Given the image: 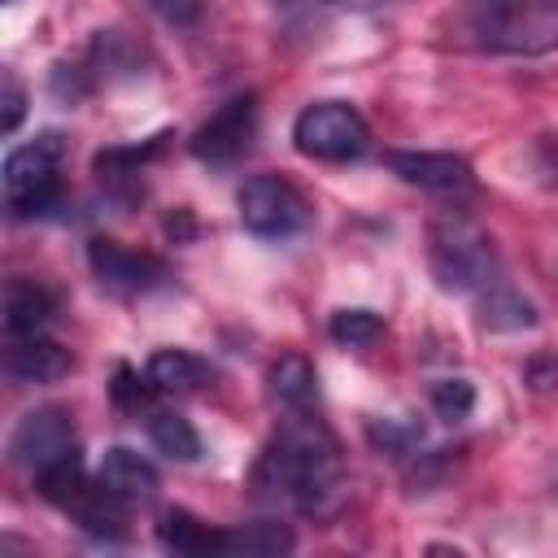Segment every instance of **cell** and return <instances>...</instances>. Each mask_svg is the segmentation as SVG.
Segmentation results:
<instances>
[{
  "instance_id": "1",
  "label": "cell",
  "mask_w": 558,
  "mask_h": 558,
  "mask_svg": "<svg viewBox=\"0 0 558 558\" xmlns=\"http://www.w3.org/2000/svg\"><path fill=\"white\" fill-rule=\"evenodd\" d=\"M253 484L270 501H288L305 514H327L344 497V466L336 436L310 414L288 418L270 440V449L262 453Z\"/></svg>"
},
{
  "instance_id": "2",
  "label": "cell",
  "mask_w": 558,
  "mask_h": 558,
  "mask_svg": "<svg viewBox=\"0 0 558 558\" xmlns=\"http://www.w3.org/2000/svg\"><path fill=\"white\" fill-rule=\"evenodd\" d=\"M427 262L432 275L440 279V288L449 292H484L497 283V248L488 240V231L462 214H445L432 222V240H427Z\"/></svg>"
},
{
  "instance_id": "3",
  "label": "cell",
  "mask_w": 558,
  "mask_h": 558,
  "mask_svg": "<svg viewBox=\"0 0 558 558\" xmlns=\"http://www.w3.org/2000/svg\"><path fill=\"white\" fill-rule=\"evenodd\" d=\"M61 131H44L4 157V205L13 218H39L61 201Z\"/></svg>"
},
{
  "instance_id": "4",
  "label": "cell",
  "mask_w": 558,
  "mask_h": 558,
  "mask_svg": "<svg viewBox=\"0 0 558 558\" xmlns=\"http://www.w3.org/2000/svg\"><path fill=\"white\" fill-rule=\"evenodd\" d=\"M292 144L314 161H353L371 144L366 118L349 100H314L292 122Z\"/></svg>"
},
{
  "instance_id": "5",
  "label": "cell",
  "mask_w": 558,
  "mask_h": 558,
  "mask_svg": "<svg viewBox=\"0 0 558 558\" xmlns=\"http://www.w3.org/2000/svg\"><path fill=\"white\" fill-rule=\"evenodd\" d=\"M235 209H240V222L244 231L262 235V240H288L296 231L310 227V205L305 196L279 179V174H253L240 183L235 192Z\"/></svg>"
},
{
  "instance_id": "6",
  "label": "cell",
  "mask_w": 558,
  "mask_h": 558,
  "mask_svg": "<svg viewBox=\"0 0 558 558\" xmlns=\"http://www.w3.org/2000/svg\"><path fill=\"white\" fill-rule=\"evenodd\" d=\"M480 35L501 52H549L558 48V0H510Z\"/></svg>"
},
{
  "instance_id": "7",
  "label": "cell",
  "mask_w": 558,
  "mask_h": 558,
  "mask_svg": "<svg viewBox=\"0 0 558 558\" xmlns=\"http://www.w3.org/2000/svg\"><path fill=\"white\" fill-rule=\"evenodd\" d=\"M9 453H13V462L26 466L31 475H39V471H48V466L74 458L78 449H74V423H70V414L57 410V405L31 410V414L13 427Z\"/></svg>"
},
{
  "instance_id": "8",
  "label": "cell",
  "mask_w": 558,
  "mask_h": 558,
  "mask_svg": "<svg viewBox=\"0 0 558 558\" xmlns=\"http://www.w3.org/2000/svg\"><path fill=\"white\" fill-rule=\"evenodd\" d=\"M257 135V96H231L218 113H209V122H201V131L192 135V153L209 166H231L253 148Z\"/></svg>"
},
{
  "instance_id": "9",
  "label": "cell",
  "mask_w": 558,
  "mask_h": 558,
  "mask_svg": "<svg viewBox=\"0 0 558 558\" xmlns=\"http://www.w3.org/2000/svg\"><path fill=\"white\" fill-rule=\"evenodd\" d=\"M87 262L96 270V279L109 288V292H122V296H140V292H153L161 279H166V266L153 257V253H140V248H126L109 235H96L87 244Z\"/></svg>"
},
{
  "instance_id": "10",
  "label": "cell",
  "mask_w": 558,
  "mask_h": 558,
  "mask_svg": "<svg viewBox=\"0 0 558 558\" xmlns=\"http://www.w3.org/2000/svg\"><path fill=\"white\" fill-rule=\"evenodd\" d=\"M392 166V174H401L410 187H423V192H466L471 187V166L458 157V153H388L384 157Z\"/></svg>"
},
{
  "instance_id": "11",
  "label": "cell",
  "mask_w": 558,
  "mask_h": 558,
  "mask_svg": "<svg viewBox=\"0 0 558 558\" xmlns=\"http://www.w3.org/2000/svg\"><path fill=\"white\" fill-rule=\"evenodd\" d=\"M70 366H74V357L57 340H44V336H9V349H4L9 379H17V384H57L61 375H70Z\"/></svg>"
},
{
  "instance_id": "12",
  "label": "cell",
  "mask_w": 558,
  "mask_h": 558,
  "mask_svg": "<svg viewBox=\"0 0 558 558\" xmlns=\"http://www.w3.org/2000/svg\"><path fill=\"white\" fill-rule=\"evenodd\" d=\"M113 497H122V501H148L153 493H157V466L144 458V453H135V449H126V445H113L105 458H100V475H96Z\"/></svg>"
},
{
  "instance_id": "13",
  "label": "cell",
  "mask_w": 558,
  "mask_h": 558,
  "mask_svg": "<svg viewBox=\"0 0 558 558\" xmlns=\"http://www.w3.org/2000/svg\"><path fill=\"white\" fill-rule=\"evenodd\" d=\"M57 314V301L35 279H9L4 288V331L9 336H39Z\"/></svg>"
},
{
  "instance_id": "14",
  "label": "cell",
  "mask_w": 558,
  "mask_h": 558,
  "mask_svg": "<svg viewBox=\"0 0 558 558\" xmlns=\"http://www.w3.org/2000/svg\"><path fill=\"white\" fill-rule=\"evenodd\" d=\"M157 541H161L170 554H187V558L227 554V532H214L209 523H201V519L187 514V510H166L161 523H157Z\"/></svg>"
},
{
  "instance_id": "15",
  "label": "cell",
  "mask_w": 558,
  "mask_h": 558,
  "mask_svg": "<svg viewBox=\"0 0 558 558\" xmlns=\"http://www.w3.org/2000/svg\"><path fill=\"white\" fill-rule=\"evenodd\" d=\"M144 379L157 388V392H196L205 379H209V366L187 353V349H157L148 357V371Z\"/></svg>"
},
{
  "instance_id": "16",
  "label": "cell",
  "mask_w": 558,
  "mask_h": 558,
  "mask_svg": "<svg viewBox=\"0 0 558 558\" xmlns=\"http://www.w3.org/2000/svg\"><path fill=\"white\" fill-rule=\"evenodd\" d=\"M480 323L488 331H523V327H536V310L532 301H523L514 288L497 279L493 288L480 292Z\"/></svg>"
},
{
  "instance_id": "17",
  "label": "cell",
  "mask_w": 558,
  "mask_h": 558,
  "mask_svg": "<svg viewBox=\"0 0 558 558\" xmlns=\"http://www.w3.org/2000/svg\"><path fill=\"white\" fill-rule=\"evenodd\" d=\"M270 392H275L288 410H305V405H314V397H318L314 366H310L301 353H283V357L270 366Z\"/></svg>"
},
{
  "instance_id": "18",
  "label": "cell",
  "mask_w": 558,
  "mask_h": 558,
  "mask_svg": "<svg viewBox=\"0 0 558 558\" xmlns=\"http://www.w3.org/2000/svg\"><path fill=\"white\" fill-rule=\"evenodd\" d=\"M148 436H153V445H157L166 458H174V462H196V458H201V436H196V427H192L183 414H174V410H157V414L148 418Z\"/></svg>"
},
{
  "instance_id": "19",
  "label": "cell",
  "mask_w": 558,
  "mask_h": 558,
  "mask_svg": "<svg viewBox=\"0 0 558 558\" xmlns=\"http://www.w3.org/2000/svg\"><path fill=\"white\" fill-rule=\"evenodd\" d=\"M296 545L292 527L288 523H244L235 532H227V554H257V558H270V554H288Z\"/></svg>"
},
{
  "instance_id": "20",
  "label": "cell",
  "mask_w": 558,
  "mask_h": 558,
  "mask_svg": "<svg viewBox=\"0 0 558 558\" xmlns=\"http://www.w3.org/2000/svg\"><path fill=\"white\" fill-rule=\"evenodd\" d=\"M327 331H331V340H340L349 349H366L384 336V318L375 310H336Z\"/></svg>"
},
{
  "instance_id": "21",
  "label": "cell",
  "mask_w": 558,
  "mask_h": 558,
  "mask_svg": "<svg viewBox=\"0 0 558 558\" xmlns=\"http://www.w3.org/2000/svg\"><path fill=\"white\" fill-rule=\"evenodd\" d=\"M471 405H475V388H471L466 379H440V384H432V410H436L445 423L466 418Z\"/></svg>"
},
{
  "instance_id": "22",
  "label": "cell",
  "mask_w": 558,
  "mask_h": 558,
  "mask_svg": "<svg viewBox=\"0 0 558 558\" xmlns=\"http://www.w3.org/2000/svg\"><path fill=\"white\" fill-rule=\"evenodd\" d=\"M0 87H4V96H0V131H4V135H13V131L22 126V118H26V87L17 83V74H13V70H4Z\"/></svg>"
},
{
  "instance_id": "23",
  "label": "cell",
  "mask_w": 558,
  "mask_h": 558,
  "mask_svg": "<svg viewBox=\"0 0 558 558\" xmlns=\"http://www.w3.org/2000/svg\"><path fill=\"white\" fill-rule=\"evenodd\" d=\"M161 22H170V26H192L196 22V13H201V0H144Z\"/></svg>"
},
{
  "instance_id": "24",
  "label": "cell",
  "mask_w": 558,
  "mask_h": 558,
  "mask_svg": "<svg viewBox=\"0 0 558 558\" xmlns=\"http://www.w3.org/2000/svg\"><path fill=\"white\" fill-rule=\"evenodd\" d=\"M327 4H340V9H371V4H379V0H327Z\"/></svg>"
}]
</instances>
